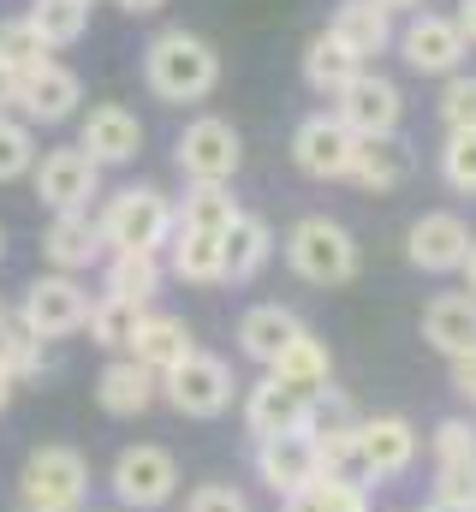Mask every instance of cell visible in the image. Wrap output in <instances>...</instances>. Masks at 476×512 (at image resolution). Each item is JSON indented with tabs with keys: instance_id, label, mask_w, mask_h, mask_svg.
I'll list each match as a JSON object with an SVG mask.
<instances>
[{
	"instance_id": "20",
	"label": "cell",
	"mask_w": 476,
	"mask_h": 512,
	"mask_svg": "<svg viewBox=\"0 0 476 512\" xmlns=\"http://www.w3.org/2000/svg\"><path fill=\"white\" fill-rule=\"evenodd\" d=\"M256 483L268 495H298L304 483H316V447L310 435H274V441H256Z\"/></svg>"
},
{
	"instance_id": "30",
	"label": "cell",
	"mask_w": 476,
	"mask_h": 512,
	"mask_svg": "<svg viewBox=\"0 0 476 512\" xmlns=\"http://www.w3.org/2000/svg\"><path fill=\"white\" fill-rule=\"evenodd\" d=\"M173 215H179V227H185V233L227 239V227H233L244 209H238L233 185H185V197L173 203Z\"/></svg>"
},
{
	"instance_id": "40",
	"label": "cell",
	"mask_w": 476,
	"mask_h": 512,
	"mask_svg": "<svg viewBox=\"0 0 476 512\" xmlns=\"http://www.w3.org/2000/svg\"><path fill=\"white\" fill-rule=\"evenodd\" d=\"M441 126L476 131V72H453V78L441 84Z\"/></svg>"
},
{
	"instance_id": "9",
	"label": "cell",
	"mask_w": 476,
	"mask_h": 512,
	"mask_svg": "<svg viewBox=\"0 0 476 512\" xmlns=\"http://www.w3.org/2000/svg\"><path fill=\"white\" fill-rule=\"evenodd\" d=\"M417 423L399 417V411H381V417H357V483H399L411 465H417Z\"/></svg>"
},
{
	"instance_id": "18",
	"label": "cell",
	"mask_w": 476,
	"mask_h": 512,
	"mask_svg": "<svg viewBox=\"0 0 476 512\" xmlns=\"http://www.w3.org/2000/svg\"><path fill=\"white\" fill-rule=\"evenodd\" d=\"M197 352V334H191V322L185 316H167V310H143V322H137V340H131V364H143L149 376H167L173 364H185Z\"/></svg>"
},
{
	"instance_id": "41",
	"label": "cell",
	"mask_w": 476,
	"mask_h": 512,
	"mask_svg": "<svg viewBox=\"0 0 476 512\" xmlns=\"http://www.w3.org/2000/svg\"><path fill=\"white\" fill-rule=\"evenodd\" d=\"M435 501L476 512V465H435Z\"/></svg>"
},
{
	"instance_id": "33",
	"label": "cell",
	"mask_w": 476,
	"mask_h": 512,
	"mask_svg": "<svg viewBox=\"0 0 476 512\" xmlns=\"http://www.w3.org/2000/svg\"><path fill=\"white\" fill-rule=\"evenodd\" d=\"M280 512H369V489L352 477H316L298 495H286Z\"/></svg>"
},
{
	"instance_id": "28",
	"label": "cell",
	"mask_w": 476,
	"mask_h": 512,
	"mask_svg": "<svg viewBox=\"0 0 476 512\" xmlns=\"http://www.w3.org/2000/svg\"><path fill=\"white\" fill-rule=\"evenodd\" d=\"M102 262H108V268H102V292H108V298H125V304H143V310H149V298H155L161 280H167L161 256H149V251H108Z\"/></svg>"
},
{
	"instance_id": "53",
	"label": "cell",
	"mask_w": 476,
	"mask_h": 512,
	"mask_svg": "<svg viewBox=\"0 0 476 512\" xmlns=\"http://www.w3.org/2000/svg\"><path fill=\"white\" fill-rule=\"evenodd\" d=\"M0 322H6V304H0Z\"/></svg>"
},
{
	"instance_id": "46",
	"label": "cell",
	"mask_w": 476,
	"mask_h": 512,
	"mask_svg": "<svg viewBox=\"0 0 476 512\" xmlns=\"http://www.w3.org/2000/svg\"><path fill=\"white\" fill-rule=\"evenodd\" d=\"M12 90H18V78L0 66V114H12Z\"/></svg>"
},
{
	"instance_id": "26",
	"label": "cell",
	"mask_w": 476,
	"mask_h": 512,
	"mask_svg": "<svg viewBox=\"0 0 476 512\" xmlns=\"http://www.w3.org/2000/svg\"><path fill=\"white\" fill-rule=\"evenodd\" d=\"M274 245H280V239H274V227H268L262 215H250V209H244L233 227H227V239H221V256H227V280H233V286L256 280V274L274 262Z\"/></svg>"
},
{
	"instance_id": "39",
	"label": "cell",
	"mask_w": 476,
	"mask_h": 512,
	"mask_svg": "<svg viewBox=\"0 0 476 512\" xmlns=\"http://www.w3.org/2000/svg\"><path fill=\"white\" fill-rule=\"evenodd\" d=\"M429 447H435V465H476V423L471 417H441Z\"/></svg>"
},
{
	"instance_id": "19",
	"label": "cell",
	"mask_w": 476,
	"mask_h": 512,
	"mask_svg": "<svg viewBox=\"0 0 476 512\" xmlns=\"http://www.w3.org/2000/svg\"><path fill=\"white\" fill-rule=\"evenodd\" d=\"M42 256H48L54 274H84V268H96V262L108 256L102 233H96V215H90V209L54 215V221L42 227Z\"/></svg>"
},
{
	"instance_id": "38",
	"label": "cell",
	"mask_w": 476,
	"mask_h": 512,
	"mask_svg": "<svg viewBox=\"0 0 476 512\" xmlns=\"http://www.w3.org/2000/svg\"><path fill=\"white\" fill-rule=\"evenodd\" d=\"M441 179L459 197H476V131H447V143H441Z\"/></svg>"
},
{
	"instance_id": "32",
	"label": "cell",
	"mask_w": 476,
	"mask_h": 512,
	"mask_svg": "<svg viewBox=\"0 0 476 512\" xmlns=\"http://www.w3.org/2000/svg\"><path fill=\"white\" fill-rule=\"evenodd\" d=\"M137 322H143V304H125V298H90V322H84V334L102 346V352H114L125 358L131 352V340H137Z\"/></svg>"
},
{
	"instance_id": "45",
	"label": "cell",
	"mask_w": 476,
	"mask_h": 512,
	"mask_svg": "<svg viewBox=\"0 0 476 512\" xmlns=\"http://www.w3.org/2000/svg\"><path fill=\"white\" fill-rule=\"evenodd\" d=\"M119 12H131V18H149V12H161L167 0H114Z\"/></svg>"
},
{
	"instance_id": "51",
	"label": "cell",
	"mask_w": 476,
	"mask_h": 512,
	"mask_svg": "<svg viewBox=\"0 0 476 512\" xmlns=\"http://www.w3.org/2000/svg\"><path fill=\"white\" fill-rule=\"evenodd\" d=\"M0 262H6V227H0Z\"/></svg>"
},
{
	"instance_id": "23",
	"label": "cell",
	"mask_w": 476,
	"mask_h": 512,
	"mask_svg": "<svg viewBox=\"0 0 476 512\" xmlns=\"http://www.w3.org/2000/svg\"><path fill=\"white\" fill-rule=\"evenodd\" d=\"M268 376H280V382L292 387V393H304V399H322L328 387H334V352H328V340L322 334H298L274 364H268Z\"/></svg>"
},
{
	"instance_id": "22",
	"label": "cell",
	"mask_w": 476,
	"mask_h": 512,
	"mask_svg": "<svg viewBox=\"0 0 476 512\" xmlns=\"http://www.w3.org/2000/svg\"><path fill=\"white\" fill-rule=\"evenodd\" d=\"M423 340L441 358H465L476 346V298L471 292H435L423 304Z\"/></svg>"
},
{
	"instance_id": "14",
	"label": "cell",
	"mask_w": 476,
	"mask_h": 512,
	"mask_svg": "<svg viewBox=\"0 0 476 512\" xmlns=\"http://www.w3.org/2000/svg\"><path fill=\"white\" fill-rule=\"evenodd\" d=\"M357 143L352 131L340 126L334 114H310L304 126L292 131V161H298V173L304 179H352V161H357Z\"/></svg>"
},
{
	"instance_id": "37",
	"label": "cell",
	"mask_w": 476,
	"mask_h": 512,
	"mask_svg": "<svg viewBox=\"0 0 476 512\" xmlns=\"http://www.w3.org/2000/svg\"><path fill=\"white\" fill-rule=\"evenodd\" d=\"M36 126H24L18 114H0V185H12V179H30V167H36Z\"/></svg>"
},
{
	"instance_id": "5",
	"label": "cell",
	"mask_w": 476,
	"mask_h": 512,
	"mask_svg": "<svg viewBox=\"0 0 476 512\" xmlns=\"http://www.w3.org/2000/svg\"><path fill=\"white\" fill-rule=\"evenodd\" d=\"M280 251H286V268L298 280H310V286H346L357 274V239L340 221H328V215L292 221V233H286Z\"/></svg>"
},
{
	"instance_id": "13",
	"label": "cell",
	"mask_w": 476,
	"mask_h": 512,
	"mask_svg": "<svg viewBox=\"0 0 476 512\" xmlns=\"http://www.w3.org/2000/svg\"><path fill=\"white\" fill-rule=\"evenodd\" d=\"M393 42H399L405 66L423 78H453V72H465V54H471V42L459 36V24L447 12H417Z\"/></svg>"
},
{
	"instance_id": "15",
	"label": "cell",
	"mask_w": 476,
	"mask_h": 512,
	"mask_svg": "<svg viewBox=\"0 0 476 512\" xmlns=\"http://www.w3.org/2000/svg\"><path fill=\"white\" fill-rule=\"evenodd\" d=\"M471 239L476 233H471L465 215H453V209H429V215L411 221V233H405V256H411V268H423V274H453V268H465Z\"/></svg>"
},
{
	"instance_id": "29",
	"label": "cell",
	"mask_w": 476,
	"mask_h": 512,
	"mask_svg": "<svg viewBox=\"0 0 476 512\" xmlns=\"http://www.w3.org/2000/svg\"><path fill=\"white\" fill-rule=\"evenodd\" d=\"M357 72H363V60H357L352 48L334 36V30H322V36H310V48H304V84L316 90V96H340L346 84H352Z\"/></svg>"
},
{
	"instance_id": "54",
	"label": "cell",
	"mask_w": 476,
	"mask_h": 512,
	"mask_svg": "<svg viewBox=\"0 0 476 512\" xmlns=\"http://www.w3.org/2000/svg\"><path fill=\"white\" fill-rule=\"evenodd\" d=\"M84 6H96V0H84Z\"/></svg>"
},
{
	"instance_id": "12",
	"label": "cell",
	"mask_w": 476,
	"mask_h": 512,
	"mask_svg": "<svg viewBox=\"0 0 476 512\" xmlns=\"http://www.w3.org/2000/svg\"><path fill=\"white\" fill-rule=\"evenodd\" d=\"M78 102H84V78H78L72 66H60V60H42V66L24 72L18 90H12V114H18L24 126H66V120L78 114Z\"/></svg>"
},
{
	"instance_id": "25",
	"label": "cell",
	"mask_w": 476,
	"mask_h": 512,
	"mask_svg": "<svg viewBox=\"0 0 476 512\" xmlns=\"http://www.w3.org/2000/svg\"><path fill=\"white\" fill-rule=\"evenodd\" d=\"M161 268H167L173 280H185V286H227V256H221V239H209V233L173 227Z\"/></svg>"
},
{
	"instance_id": "4",
	"label": "cell",
	"mask_w": 476,
	"mask_h": 512,
	"mask_svg": "<svg viewBox=\"0 0 476 512\" xmlns=\"http://www.w3.org/2000/svg\"><path fill=\"white\" fill-rule=\"evenodd\" d=\"M12 322H18L30 340H42V346L72 340V334H84V322H90V286H84L78 274H36V280L24 286Z\"/></svg>"
},
{
	"instance_id": "6",
	"label": "cell",
	"mask_w": 476,
	"mask_h": 512,
	"mask_svg": "<svg viewBox=\"0 0 476 512\" xmlns=\"http://www.w3.org/2000/svg\"><path fill=\"white\" fill-rule=\"evenodd\" d=\"M108 489H114L119 512H161L179 495V459L155 441H131V447H119Z\"/></svg>"
},
{
	"instance_id": "50",
	"label": "cell",
	"mask_w": 476,
	"mask_h": 512,
	"mask_svg": "<svg viewBox=\"0 0 476 512\" xmlns=\"http://www.w3.org/2000/svg\"><path fill=\"white\" fill-rule=\"evenodd\" d=\"M423 512H465V507H447V501H429Z\"/></svg>"
},
{
	"instance_id": "8",
	"label": "cell",
	"mask_w": 476,
	"mask_h": 512,
	"mask_svg": "<svg viewBox=\"0 0 476 512\" xmlns=\"http://www.w3.org/2000/svg\"><path fill=\"white\" fill-rule=\"evenodd\" d=\"M173 167L185 173V185H233V173L244 167V143H238L233 120L197 114L173 143Z\"/></svg>"
},
{
	"instance_id": "21",
	"label": "cell",
	"mask_w": 476,
	"mask_h": 512,
	"mask_svg": "<svg viewBox=\"0 0 476 512\" xmlns=\"http://www.w3.org/2000/svg\"><path fill=\"white\" fill-rule=\"evenodd\" d=\"M298 334H304V316L286 310V304H250V310L238 316V352H244L250 364H262V370H268Z\"/></svg>"
},
{
	"instance_id": "43",
	"label": "cell",
	"mask_w": 476,
	"mask_h": 512,
	"mask_svg": "<svg viewBox=\"0 0 476 512\" xmlns=\"http://www.w3.org/2000/svg\"><path fill=\"white\" fill-rule=\"evenodd\" d=\"M447 364H453V393L476 405V346L465 352V358H447Z\"/></svg>"
},
{
	"instance_id": "27",
	"label": "cell",
	"mask_w": 476,
	"mask_h": 512,
	"mask_svg": "<svg viewBox=\"0 0 476 512\" xmlns=\"http://www.w3.org/2000/svg\"><path fill=\"white\" fill-rule=\"evenodd\" d=\"M328 30L352 48L357 60L387 54V48H393V36H399V30H393V18H387L375 0H340V6H334V18H328Z\"/></svg>"
},
{
	"instance_id": "42",
	"label": "cell",
	"mask_w": 476,
	"mask_h": 512,
	"mask_svg": "<svg viewBox=\"0 0 476 512\" xmlns=\"http://www.w3.org/2000/svg\"><path fill=\"white\" fill-rule=\"evenodd\" d=\"M185 512H250V495L233 483H197L185 495Z\"/></svg>"
},
{
	"instance_id": "44",
	"label": "cell",
	"mask_w": 476,
	"mask_h": 512,
	"mask_svg": "<svg viewBox=\"0 0 476 512\" xmlns=\"http://www.w3.org/2000/svg\"><path fill=\"white\" fill-rule=\"evenodd\" d=\"M453 24H459V36L476 48V0H459V12H453Z\"/></svg>"
},
{
	"instance_id": "7",
	"label": "cell",
	"mask_w": 476,
	"mask_h": 512,
	"mask_svg": "<svg viewBox=\"0 0 476 512\" xmlns=\"http://www.w3.org/2000/svg\"><path fill=\"white\" fill-rule=\"evenodd\" d=\"M161 399H167L179 417H197V423H209V417H227V411H233V399H238L233 364L197 346L185 364H173V370L161 376Z\"/></svg>"
},
{
	"instance_id": "1",
	"label": "cell",
	"mask_w": 476,
	"mask_h": 512,
	"mask_svg": "<svg viewBox=\"0 0 476 512\" xmlns=\"http://www.w3.org/2000/svg\"><path fill=\"white\" fill-rule=\"evenodd\" d=\"M143 84H149L155 102H173V108L209 102L215 84H221V54L197 30H161L143 48Z\"/></svg>"
},
{
	"instance_id": "36",
	"label": "cell",
	"mask_w": 476,
	"mask_h": 512,
	"mask_svg": "<svg viewBox=\"0 0 476 512\" xmlns=\"http://www.w3.org/2000/svg\"><path fill=\"white\" fill-rule=\"evenodd\" d=\"M0 370H6L12 382H30V376H42V370H48V346H42V340H30L12 316L0 322Z\"/></svg>"
},
{
	"instance_id": "3",
	"label": "cell",
	"mask_w": 476,
	"mask_h": 512,
	"mask_svg": "<svg viewBox=\"0 0 476 512\" xmlns=\"http://www.w3.org/2000/svg\"><path fill=\"white\" fill-rule=\"evenodd\" d=\"M173 227H179L173 197L155 191V185H125V191H114V197L102 203V215H96V233H102L108 251L161 256L167 251V239H173Z\"/></svg>"
},
{
	"instance_id": "49",
	"label": "cell",
	"mask_w": 476,
	"mask_h": 512,
	"mask_svg": "<svg viewBox=\"0 0 476 512\" xmlns=\"http://www.w3.org/2000/svg\"><path fill=\"white\" fill-rule=\"evenodd\" d=\"M12 393H18V382H12V376H6V370H0V411H6V405H12Z\"/></svg>"
},
{
	"instance_id": "11",
	"label": "cell",
	"mask_w": 476,
	"mask_h": 512,
	"mask_svg": "<svg viewBox=\"0 0 476 512\" xmlns=\"http://www.w3.org/2000/svg\"><path fill=\"white\" fill-rule=\"evenodd\" d=\"M30 185H36V197H42L54 215H78V209H90V203L102 197V167H96L78 143H66V149H42V155H36Z\"/></svg>"
},
{
	"instance_id": "17",
	"label": "cell",
	"mask_w": 476,
	"mask_h": 512,
	"mask_svg": "<svg viewBox=\"0 0 476 512\" xmlns=\"http://www.w3.org/2000/svg\"><path fill=\"white\" fill-rule=\"evenodd\" d=\"M78 149L96 161V167H125L143 155V120L119 102H96L84 120H78Z\"/></svg>"
},
{
	"instance_id": "48",
	"label": "cell",
	"mask_w": 476,
	"mask_h": 512,
	"mask_svg": "<svg viewBox=\"0 0 476 512\" xmlns=\"http://www.w3.org/2000/svg\"><path fill=\"white\" fill-rule=\"evenodd\" d=\"M459 274H465V292L476 298V239H471V256H465V268H459Z\"/></svg>"
},
{
	"instance_id": "47",
	"label": "cell",
	"mask_w": 476,
	"mask_h": 512,
	"mask_svg": "<svg viewBox=\"0 0 476 512\" xmlns=\"http://www.w3.org/2000/svg\"><path fill=\"white\" fill-rule=\"evenodd\" d=\"M375 6H381L387 18H393V12H423V0H375Z\"/></svg>"
},
{
	"instance_id": "2",
	"label": "cell",
	"mask_w": 476,
	"mask_h": 512,
	"mask_svg": "<svg viewBox=\"0 0 476 512\" xmlns=\"http://www.w3.org/2000/svg\"><path fill=\"white\" fill-rule=\"evenodd\" d=\"M90 507V459L66 441H42L24 453L12 477V512H84Z\"/></svg>"
},
{
	"instance_id": "31",
	"label": "cell",
	"mask_w": 476,
	"mask_h": 512,
	"mask_svg": "<svg viewBox=\"0 0 476 512\" xmlns=\"http://www.w3.org/2000/svg\"><path fill=\"white\" fill-rule=\"evenodd\" d=\"M352 179L363 191H375V197H387V191H399L405 179H411V149L399 143V137H381V143H363L352 161Z\"/></svg>"
},
{
	"instance_id": "35",
	"label": "cell",
	"mask_w": 476,
	"mask_h": 512,
	"mask_svg": "<svg viewBox=\"0 0 476 512\" xmlns=\"http://www.w3.org/2000/svg\"><path fill=\"white\" fill-rule=\"evenodd\" d=\"M42 60H54V48L36 36V24L18 12V18H0V66L12 72V78H24V72H36Z\"/></svg>"
},
{
	"instance_id": "34",
	"label": "cell",
	"mask_w": 476,
	"mask_h": 512,
	"mask_svg": "<svg viewBox=\"0 0 476 512\" xmlns=\"http://www.w3.org/2000/svg\"><path fill=\"white\" fill-rule=\"evenodd\" d=\"M24 18L36 24V36H42L48 48H72V42L84 36V24H90V6H84V0H30Z\"/></svg>"
},
{
	"instance_id": "16",
	"label": "cell",
	"mask_w": 476,
	"mask_h": 512,
	"mask_svg": "<svg viewBox=\"0 0 476 512\" xmlns=\"http://www.w3.org/2000/svg\"><path fill=\"white\" fill-rule=\"evenodd\" d=\"M310 405H316V399L292 393L280 376H268V370H262V382L244 387V429H250V441L304 435V429H310Z\"/></svg>"
},
{
	"instance_id": "24",
	"label": "cell",
	"mask_w": 476,
	"mask_h": 512,
	"mask_svg": "<svg viewBox=\"0 0 476 512\" xmlns=\"http://www.w3.org/2000/svg\"><path fill=\"white\" fill-rule=\"evenodd\" d=\"M155 399H161V376H149L143 364H131V358H108V364H102V376H96V405H102L108 417H143Z\"/></svg>"
},
{
	"instance_id": "10",
	"label": "cell",
	"mask_w": 476,
	"mask_h": 512,
	"mask_svg": "<svg viewBox=\"0 0 476 512\" xmlns=\"http://www.w3.org/2000/svg\"><path fill=\"white\" fill-rule=\"evenodd\" d=\"M334 120L352 131L357 143H381V137H399V120H405V96H399V84L393 78H381V72H357L352 84L334 96Z\"/></svg>"
},
{
	"instance_id": "52",
	"label": "cell",
	"mask_w": 476,
	"mask_h": 512,
	"mask_svg": "<svg viewBox=\"0 0 476 512\" xmlns=\"http://www.w3.org/2000/svg\"><path fill=\"white\" fill-rule=\"evenodd\" d=\"M84 512H119V507H84Z\"/></svg>"
}]
</instances>
